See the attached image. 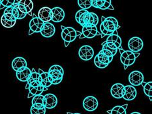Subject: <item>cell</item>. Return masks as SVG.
I'll list each match as a JSON object with an SVG mask.
<instances>
[{
	"mask_svg": "<svg viewBox=\"0 0 152 114\" xmlns=\"http://www.w3.org/2000/svg\"><path fill=\"white\" fill-rule=\"evenodd\" d=\"M27 67V61L22 57H16L12 61V67L16 72L24 69Z\"/></svg>",
	"mask_w": 152,
	"mask_h": 114,
	"instance_id": "obj_17",
	"label": "cell"
},
{
	"mask_svg": "<svg viewBox=\"0 0 152 114\" xmlns=\"http://www.w3.org/2000/svg\"><path fill=\"white\" fill-rule=\"evenodd\" d=\"M125 86L120 83H116L112 86L110 89V93L112 96L115 99H120L122 98V91L124 89Z\"/></svg>",
	"mask_w": 152,
	"mask_h": 114,
	"instance_id": "obj_19",
	"label": "cell"
},
{
	"mask_svg": "<svg viewBox=\"0 0 152 114\" xmlns=\"http://www.w3.org/2000/svg\"><path fill=\"white\" fill-rule=\"evenodd\" d=\"M128 104H125L122 106H116L111 109L110 114H127V108Z\"/></svg>",
	"mask_w": 152,
	"mask_h": 114,
	"instance_id": "obj_27",
	"label": "cell"
},
{
	"mask_svg": "<svg viewBox=\"0 0 152 114\" xmlns=\"http://www.w3.org/2000/svg\"><path fill=\"white\" fill-rule=\"evenodd\" d=\"M31 103L32 105L33 104H42V105H44V96L42 95V94H39V95L34 96L32 99Z\"/></svg>",
	"mask_w": 152,
	"mask_h": 114,
	"instance_id": "obj_30",
	"label": "cell"
},
{
	"mask_svg": "<svg viewBox=\"0 0 152 114\" xmlns=\"http://www.w3.org/2000/svg\"><path fill=\"white\" fill-rule=\"evenodd\" d=\"M1 0H0V4H1Z\"/></svg>",
	"mask_w": 152,
	"mask_h": 114,
	"instance_id": "obj_40",
	"label": "cell"
},
{
	"mask_svg": "<svg viewBox=\"0 0 152 114\" xmlns=\"http://www.w3.org/2000/svg\"><path fill=\"white\" fill-rule=\"evenodd\" d=\"M78 55L81 60L84 61H89L94 55V50L90 45H84L80 47L78 50Z\"/></svg>",
	"mask_w": 152,
	"mask_h": 114,
	"instance_id": "obj_7",
	"label": "cell"
},
{
	"mask_svg": "<svg viewBox=\"0 0 152 114\" xmlns=\"http://www.w3.org/2000/svg\"><path fill=\"white\" fill-rule=\"evenodd\" d=\"M58 99L55 94L48 93L44 96V106L46 109H53L57 106Z\"/></svg>",
	"mask_w": 152,
	"mask_h": 114,
	"instance_id": "obj_14",
	"label": "cell"
},
{
	"mask_svg": "<svg viewBox=\"0 0 152 114\" xmlns=\"http://www.w3.org/2000/svg\"><path fill=\"white\" fill-rule=\"evenodd\" d=\"M102 51V52H103V53L107 55V56L110 59V60L112 61V60H113V57H114V55H112V54L111 53V52H110V51H108V50H101Z\"/></svg>",
	"mask_w": 152,
	"mask_h": 114,
	"instance_id": "obj_34",
	"label": "cell"
},
{
	"mask_svg": "<svg viewBox=\"0 0 152 114\" xmlns=\"http://www.w3.org/2000/svg\"><path fill=\"white\" fill-rule=\"evenodd\" d=\"M107 113H110H110H111V110H108V111H107Z\"/></svg>",
	"mask_w": 152,
	"mask_h": 114,
	"instance_id": "obj_39",
	"label": "cell"
},
{
	"mask_svg": "<svg viewBox=\"0 0 152 114\" xmlns=\"http://www.w3.org/2000/svg\"><path fill=\"white\" fill-rule=\"evenodd\" d=\"M1 23L3 27L7 28H12L13 26L16 24V22H11V21L8 20H7L4 17V16L3 15H2L1 18Z\"/></svg>",
	"mask_w": 152,
	"mask_h": 114,
	"instance_id": "obj_29",
	"label": "cell"
},
{
	"mask_svg": "<svg viewBox=\"0 0 152 114\" xmlns=\"http://www.w3.org/2000/svg\"><path fill=\"white\" fill-rule=\"evenodd\" d=\"M106 41L114 44L118 48V49H121L122 41L121 37L118 35L117 31H115L112 35H109Z\"/></svg>",
	"mask_w": 152,
	"mask_h": 114,
	"instance_id": "obj_22",
	"label": "cell"
},
{
	"mask_svg": "<svg viewBox=\"0 0 152 114\" xmlns=\"http://www.w3.org/2000/svg\"><path fill=\"white\" fill-rule=\"evenodd\" d=\"M61 28L62 29L61 37L64 41L65 47H67L70 42L75 41L78 36L82 34V31L75 30L72 27H65L64 25H61Z\"/></svg>",
	"mask_w": 152,
	"mask_h": 114,
	"instance_id": "obj_3",
	"label": "cell"
},
{
	"mask_svg": "<svg viewBox=\"0 0 152 114\" xmlns=\"http://www.w3.org/2000/svg\"><path fill=\"white\" fill-rule=\"evenodd\" d=\"M38 73L39 74V76H40L42 86L46 88H48L52 86V80L47 72H45L41 70V68H39Z\"/></svg>",
	"mask_w": 152,
	"mask_h": 114,
	"instance_id": "obj_20",
	"label": "cell"
},
{
	"mask_svg": "<svg viewBox=\"0 0 152 114\" xmlns=\"http://www.w3.org/2000/svg\"><path fill=\"white\" fill-rule=\"evenodd\" d=\"M44 25V22L41 21L38 18V16L33 14L32 19L29 22V28L34 33H39L41 30L42 25Z\"/></svg>",
	"mask_w": 152,
	"mask_h": 114,
	"instance_id": "obj_13",
	"label": "cell"
},
{
	"mask_svg": "<svg viewBox=\"0 0 152 114\" xmlns=\"http://www.w3.org/2000/svg\"><path fill=\"white\" fill-rule=\"evenodd\" d=\"M78 4L81 9L87 10L91 7V0H78Z\"/></svg>",
	"mask_w": 152,
	"mask_h": 114,
	"instance_id": "obj_28",
	"label": "cell"
},
{
	"mask_svg": "<svg viewBox=\"0 0 152 114\" xmlns=\"http://www.w3.org/2000/svg\"><path fill=\"white\" fill-rule=\"evenodd\" d=\"M15 3V0H1V3L0 4V10L4 8L10 7L13 5Z\"/></svg>",
	"mask_w": 152,
	"mask_h": 114,
	"instance_id": "obj_31",
	"label": "cell"
},
{
	"mask_svg": "<svg viewBox=\"0 0 152 114\" xmlns=\"http://www.w3.org/2000/svg\"><path fill=\"white\" fill-rule=\"evenodd\" d=\"M52 21L54 22H60L65 18V11L60 7H54L51 9Z\"/></svg>",
	"mask_w": 152,
	"mask_h": 114,
	"instance_id": "obj_18",
	"label": "cell"
},
{
	"mask_svg": "<svg viewBox=\"0 0 152 114\" xmlns=\"http://www.w3.org/2000/svg\"><path fill=\"white\" fill-rule=\"evenodd\" d=\"M46 107L42 104H36L31 105L30 112L31 114H45L46 113Z\"/></svg>",
	"mask_w": 152,
	"mask_h": 114,
	"instance_id": "obj_24",
	"label": "cell"
},
{
	"mask_svg": "<svg viewBox=\"0 0 152 114\" xmlns=\"http://www.w3.org/2000/svg\"><path fill=\"white\" fill-rule=\"evenodd\" d=\"M99 102L95 97L88 96L86 97L83 101L84 108L88 112H93L97 108Z\"/></svg>",
	"mask_w": 152,
	"mask_h": 114,
	"instance_id": "obj_9",
	"label": "cell"
},
{
	"mask_svg": "<svg viewBox=\"0 0 152 114\" xmlns=\"http://www.w3.org/2000/svg\"><path fill=\"white\" fill-rule=\"evenodd\" d=\"M33 33H34V32H33L31 30H30V29H29V35H31V34H33Z\"/></svg>",
	"mask_w": 152,
	"mask_h": 114,
	"instance_id": "obj_36",
	"label": "cell"
},
{
	"mask_svg": "<svg viewBox=\"0 0 152 114\" xmlns=\"http://www.w3.org/2000/svg\"><path fill=\"white\" fill-rule=\"evenodd\" d=\"M67 114H81V113H70V112H67Z\"/></svg>",
	"mask_w": 152,
	"mask_h": 114,
	"instance_id": "obj_38",
	"label": "cell"
},
{
	"mask_svg": "<svg viewBox=\"0 0 152 114\" xmlns=\"http://www.w3.org/2000/svg\"><path fill=\"white\" fill-rule=\"evenodd\" d=\"M48 73L52 80V85L60 84L64 76V70L58 65H52L48 70Z\"/></svg>",
	"mask_w": 152,
	"mask_h": 114,
	"instance_id": "obj_4",
	"label": "cell"
},
{
	"mask_svg": "<svg viewBox=\"0 0 152 114\" xmlns=\"http://www.w3.org/2000/svg\"><path fill=\"white\" fill-rule=\"evenodd\" d=\"M137 95V91L133 86H125L122 91V98L126 100H133Z\"/></svg>",
	"mask_w": 152,
	"mask_h": 114,
	"instance_id": "obj_12",
	"label": "cell"
},
{
	"mask_svg": "<svg viewBox=\"0 0 152 114\" xmlns=\"http://www.w3.org/2000/svg\"><path fill=\"white\" fill-rule=\"evenodd\" d=\"M143 87L144 92L146 96L149 97L150 101L152 100V94H151V88H152V82L149 81V82H144L143 81L141 84Z\"/></svg>",
	"mask_w": 152,
	"mask_h": 114,
	"instance_id": "obj_26",
	"label": "cell"
},
{
	"mask_svg": "<svg viewBox=\"0 0 152 114\" xmlns=\"http://www.w3.org/2000/svg\"><path fill=\"white\" fill-rule=\"evenodd\" d=\"M114 10V8L112 5V1H106L104 3L101 9V10Z\"/></svg>",
	"mask_w": 152,
	"mask_h": 114,
	"instance_id": "obj_32",
	"label": "cell"
},
{
	"mask_svg": "<svg viewBox=\"0 0 152 114\" xmlns=\"http://www.w3.org/2000/svg\"><path fill=\"white\" fill-rule=\"evenodd\" d=\"M75 20L82 28L97 26L99 23V17L95 13L90 12L84 9H80L77 11L75 15Z\"/></svg>",
	"mask_w": 152,
	"mask_h": 114,
	"instance_id": "obj_1",
	"label": "cell"
},
{
	"mask_svg": "<svg viewBox=\"0 0 152 114\" xmlns=\"http://www.w3.org/2000/svg\"><path fill=\"white\" fill-rule=\"evenodd\" d=\"M131 114H141V113H139V112H133V113H131Z\"/></svg>",
	"mask_w": 152,
	"mask_h": 114,
	"instance_id": "obj_37",
	"label": "cell"
},
{
	"mask_svg": "<svg viewBox=\"0 0 152 114\" xmlns=\"http://www.w3.org/2000/svg\"><path fill=\"white\" fill-rule=\"evenodd\" d=\"M144 75L141 72L134 70L130 73L129 76V81L133 86H138L144 81Z\"/></svg>",
	"mask_w": 152,
	"mask_h": 114,
	"instance_id": "obj_11",
	"label": "cell"
},
{
	"mask_svg": "<svg viewBox=\"0 0 152 114\" xmlns=\"http://www.w3.org/2000/svg\"><path fill=\"white\" fill-rule=\"evenodd\" d=\"M56 28L54 24H51L50 22L44 23V25H42L41 30L40 31L42 36L44 37L49 38L52 37L55 34Z\"/></svg>",
	"mask_w": 152,
	"mask_h": 114,
	"instance_id": "obj_16",
	"label": "cell"
},
{
	"mask_svg": "<svg viewBox=\"0 0 152 114\" xmlns=\"http://www.w3.org/2000/svg\"><path fill=\"white\" fill-rule=\"evenodd\" d=\"M112 62L102 50L94 57V63L99 68H104Z\"/></svg>",
	"mask_w": 152,
	"mask_h": 114,
	"instance_id": "obj_6",
	"label": "cell"
},
{
	"mask_svg": "<svg viewBox=\"0 0 152 114\" xmlns=\"http://www.w3.org/2000/svg\"><path fill=\"white\" fill-rule=\"evenodd\" d=\"M102 50H108V51H110L111 53L112 54V55H114L117 54V52H118V50H112V49H110V48H108L107 45H106L105 44H104V43H102Z\"/></svg>",
	"mask_w": 152,
	"mask_h": 114,
	"instance_id": "obj_33",
	"label": "cell"
},
{
	"mask_svg": "<svg viewBox=\"0 0 152 114\" xmlns=\"http://www.w3.org/2000/svg\"><path fill=\"white\" fill-rule=\"evenodd\" d=\"M139 55V52L138 53H133L130 50H124L122 52L121 54L120 60L121 63L124 65L125 69H127L129 67L133 65L136 59Z\"/></svg>",
	"mask_w": 152,
	"mask_h": 114,
	"instance_id": "obj_5",
	"label": "cell"
},
{
	"mask_svg": "<svg viewBox=\"0 0 152 114\" xmlns=\"http://www.w3.org/2000/svg\"><path fill=\"white\" fill-rule=\"evenodd\" d=\"M31 73V70L27 67L26 68H25L24 69L16 72V78H18V80L21 81H24V82H25V81L27 82L29 76H30Z\"/></svg>",
	"mask_w": 152,
	"mask_h": 114,
	"instance_id": "obj_21",
	"label": "cell"
},
{
	"mask_svg": "<svg viewBox=\"0 0 152 114\" xmlns=\"http://www.w3.org/2000/svg\"><path fill=\"white\" fill-rule=\"evenodd\" d=\"M38 18L44 23L50 22L52 20V11L50 7H44L38 12Z\"/></svg>",
	"mask_w": 152,
	"mask_h": 114,
	"instance_id": "obj_15",
	"label": "cell"
},
{
	"mask_svg": "<svg viewBox=\"0 0 152 114\" xmlns=\"http://www.w3.org/2000/svg\"><path fill=\"white\" fill-rule=\"evenodd\" d=\"M103 43L107 45L108 48H110V49H112V50H118V48H116V46H115L114 44L111 43V42L104 41Z\"/></svg>",
	"mask_w": 152,
	"mask_h": 114,
	"instance_id": "obj_35",
	"label": "cell"
},
{
	"mask_svg": "<svg viewBox=\"0 0 152 114\" xmlns=\"http://www.w3.org/2000/svg\"><path fill=\"white\" fill-rule=\"evenodd\" d=\"M19 3L24 7L27 14L32 16V10L34 9V3L31 0H20V1H19Z\"/></svg>",
	"mask_w": 152,
	"mask_h": 114,
	"instance_id": "obj_25",
	"label": "cell"
},
{
	"mask_svg": "<svg viewBox=\"0 0 152 114\" xmlns=\"http://www.w3.org/2000/svg\"><path fill=\"white\" fill-rule=\"evenodd\" d=\"M102 22L100 25V31H101V37L103 38L104 36H109L114 33L120 28L119 25L118 21L116 18L112 16H109L108 18L101 17Z\"/></svg>",
	"mask_w": 152,
	"mask_h": 114,
	"instance_id": "obj_2",
	"label": "cell"
},
{
	"mask_svg": "<svg viewBox=\"0 0 152 114\" xmlns=\"http://www.w3.org/2000/svg\"><path fill=\"white\" fill-rule=\"evenodd\" d=\"M144 46L142 40L138 37H132L128 42V47L129 50L133 53H138Z\"/></svg>",
	"mask_w": 152,
	"mask_h": 114,
	"instance_id": "obj_8",
	"label": "cell"
},
{
	"mask_svg": "<svg viewBox=\"0 0 152 114\" xmlns=\"http://www.w3.org/2000/svg\"><path fill=\"white\" fill-rule=\"evenodd\" d=\"M13 6L16 8V11H17L18 20H22L23 18H24L26 15H28L24 7L19 3V1L15 0V3L14 4H13Z\"/></svg>",
	"mask_w": 152,
	"mask_h": 114,
	"instance_id": "obj_23",
	"label": "cell"
},
{
	"mask_svg": "<svg viewBox=\"0 0 152 114\" xmlns=\"http://www.w3.org/2000/svg\"><path fill=\"white\" fill-rule=\"evenodd\" d=\"M97 35H101V33L100 32H99L97 26H94V27H84L82 28V34L79 36V38H92Z\"/></svg>",
	"mask_w": 152,
	"mask_h": 114,
	"instance_id": "obj_10",
	"label": "cell"
}]
</instances>
